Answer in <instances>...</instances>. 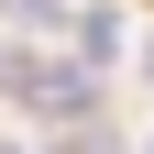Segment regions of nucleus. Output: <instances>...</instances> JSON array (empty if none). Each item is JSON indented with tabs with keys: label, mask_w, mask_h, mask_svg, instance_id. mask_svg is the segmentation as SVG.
Returning a JSON list of instances; mask_svg holds the SVG:
<instances>
[{
	"label": "nucleus",
	"mask_w": 154,
	"mask_h": 154,
	"mask_svg": "<svg viewBox=\"0 0 154 154\" xmlns=\"http://www.w3.org/2000/svg\"><path fill=\"white\" fill-rule=\"evenodd\" d=\"M88 77H99V66H44V55H0V88H11L22 110H44V121H99Z\"/></svg>",
	"instance_id": "1"
},
{
	"label": "nucleus",
	"mask_w": 154,
	"mask_h": 154,
	"mask_svg": "<svg viewBox=\"0 0 154 154\" xmlns=\"http://www.w3.org/2000/svg\"><path fill=\"white\" fill-rule=\"evenodd\" d=\"M66 44H77V66H110V55H121V0H88V11H66Z\"/></svg>",
	"instance_id": "2"
},
{
	"label": "nucleus",
	"mask_w": 154,
	"mask_h": 154,
	"mask_svg": "<svg viewBox=\"0 0 154 154\" xmlns=\"http://www.w3.org/2000/svg\"><path fill=\"white\" fill-rule=\"evenodd\" d=\"M0 22L11 33H44V22H66V0H0Z\"/></svg>",
	"instance_id": "3"
},
{
	"label": "nucleus",
	"mask_w": 154,
	"mask_h": 154,
	"mask_svg": "<svg viewBox=\"0 0 154 154\" xmlns=\"http://www.w3.org/2000/svg\"><path fill=\"white\" fill-rule=\"evenodd\" d=\"M143 77H154V44H143Z\"/></svg>",
	"instance_id": "4"
},
{
	"label": "nucleus",
	"mask_w": 154,
	"mask_h": 154,
	"mask_svg": "<svg viewBox=\"0 0 154 154\" xmlns=\"http://www.w3.org/2000/svg\"><path fill=\"white\" fill-rule=\"evenodd\" d=\"M0 154H22V143H0Z\"/></svg>",
	"instance_id": "5"
}]
</instances>
